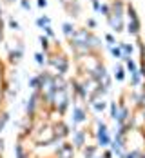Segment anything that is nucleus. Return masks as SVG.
Instances as JSON below:
<instances>
[{"mask_svg": "<svg viewBox=\"0 0 145 158\" xmlns=\"http://www.w3.org/2000/svg\"><path fill=\"white\" fill-rule=\"evenodd\" d=\"M4 69H2V64H0V106H2V98H4V91H6V84H4Z\"/></svg>", "mask_w": 145, "mask_h": 158, "instance_id": "1", "label": "nucleus"}, {"mask_svg": "<svg viewBox=\"0 0 145 158\" xmlns=\"http://www.w3.org/2000/svg\"><path fill=\"white\" fill-rule=\"evenodd\" d=\"M2 153H4V140L0 138V158H2Z\"/></svg>", "mask_w": 145, "mask_h": 158, "instance_id": "2", "label": "nucleus"}]
</instances>
